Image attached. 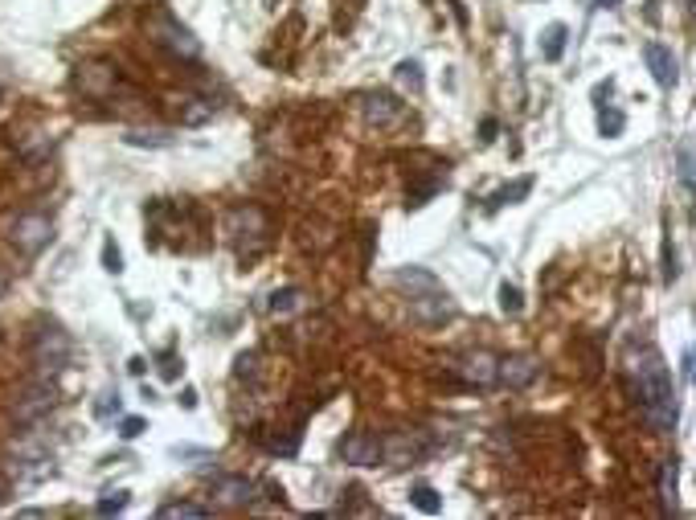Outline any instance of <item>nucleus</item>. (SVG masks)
<instances>
[{"label":"nucleus","mask_w":696,"mask_h":520,"mask_svg":"<svg viewBox=\"0 0 696 520\" xmlns=\"http://www.w3.org/2000/svg\"><path fill=\"white\" fill-rule=\"evenodd\" d=\"M144 430H148V422H144V419H123V422H119V435H123V438H139Z\"/></svg>","instance_id":"32"},{"label":"nucleus","mask_w":696,"mask_h":520,"mask_svg":"<svg viewBox=\"0 0 696 520\" xmlns=\"http://www.w3.org/2000/svg\"><path fill=\"white\" fill-rule=\"evenodd\" d=\"M566 46H569V29L561 25V21H553V25L541 33V57H545V62H561V57H566Z\"/></svg>","instance_id":"16"},{"label":"nucleus","mask_w":696,"mask_h":520,"mask_svg":"<svg viewBox=\"0 0 696 520\" xmlns=\"http://www.w3.org/2000/svg\"><path fill=\"white\" fill-rule=\"evenodd\" d=\"M529 193H533V177H520V181H512V185L496 189V193L488 197V205H483V209H488V214H500L504 205H520Z\"/></svg>","instance_id":"15"},{"label":"nucleus","mask_w":696,"mask_h":520,"mask_svg":"<svg viewBox=\"0 0 696 520\" xmlns=\"http://www.w3.org/2000/svg\"><path fill=\"white\" fill-rule=\"evenodd\" d=\"M622 0H598V9H619Z\"/></svg>","instance_id":"37"},{"label":"nucleus","mask_w":696,"mask_h":520,"mask_svg":"<svg viewBox=\"0 0 696 520\" xmlns=\"http://www.w3.org/2000/svg\"><path fill=\"white\" fill-rule=\"evenodd\" d=\"M54 410V390L49 385H38V390H29L17 398V406H13V419L21 422V427H29V422H41Z\"/></svg>","instance_id":"14"},{"label":"nucleus","mask_w":696,"mask_h":520,"mask_svg":"<svg viewBox=\"0 0 696 520\" xmlns=\"http://www.w3.org/2000/svg\"><path fill=\"white\" fill-rule=\"evenodd\" d=\"M680 267H676V246H672V234L664 238V283H676Z\"/></svg>","instance_id":"30"},{"label":"nucleus","mask_w":696,"mask_h":520,"mask_svg":"<svg viewBox=\"0 0 696 520\" xmlns=\"http://www.w3.org/2000/svg\"><path fill=\"white\" fill-rule=\"evenodd\" d=\"M393 78H398L401 86H410V91H422L427 86V75H422V62L418 57H406V62H398V70H393Z\"/></svg>","instance_id":"23"},{"label":"nucleus","mask_w":696,"mask_h":520,"mask_svg":"<svg viewBox=\"0 0 696 520\" xmlns=\"http://www.w3.org/2000/svg\"><path fill=\"white\" fill-rule=\"evenodd\" d=\"M102 267L111 270V275H123V254H119V246H115L111 238L102 242Z\"/></svg>","instance_id":"29"},{"label":"nucleus","mask_w":696,"mask_h":520,"mask_svg":"<svg viewBox=\"0 0 696 520\" xmlns=\"http://www.w3.org/2000/svg\"><path fill=\"white\" fill-rule=\"evenodd\" d=\"M123 144H131V148H172L177 144V136L164 128H131L128 136H123Z\"/></svg>","instance_id":"17"},{"label":"nucleus","mask_w":696,"mask_h":520,"mask_svg":"<svg viewBox=\"0 0 696 520\" xmlns=\"http://www.w3.org/2000/svg\"><path fill=\"white\" fill-rule=\"evenodd\" d=\"M357 102H361V115L373 123V128H393V123L406 119V102H401L398 94H390V91H369Z\"/></svg>","instance_id":"8"},{"label":"nucleus","mask_w":696,"mask_h":520,"mask_svg":"<svg viewBox=\"0 0 696 520\" xmlns=\"http://www.w3.org/2000/svg\"><path fill=\"white\" fill-rule=\"evenodd\" d=\"M254 492H259V483L246 480V475H217V480L209 483V496H214V504H222V508H251Z\"/></svg>","instance_id":"10"},{"label":"nucleus","mask_w":696,"mask_h":520,"mask_svg":"<svg viewBox=\"0 0 696 520\" xmlns=\"http://www.w3.org/2000/svg\"><path fill=\"white\" fill-rule=\"evenodd\" d=\"M33 365L41 373H62L70 365V336L57 324H38V332H33Z\"/></svg>","instance_id":"5"},{"label":"nucleus","mask_w":696,"mask_h":520,"mask_svg":"<svg viewBox=\"0 0 696 520\" xmlns=\"http://www.w3.org/2000/svg\"><path fill=\"white\" fill-rule=\"evenodd\" d=\"M340 455L344 463L353 467H377L381 463V435L373 430H353V435L340 438Z\"/></svg>","instance_id":"12"},{"label":"nucleus","mask_w":696,"mask_h":520,"mask_svg":"<svg viewBox=\"0 0 696 520\" xmlns=\"http://www.w3.org/2000/svg\"><path fill=\"white\" fill-rule=\"evenodd\" d=\"M520 307H524V295H520L516 283H500V312L504 316H520Z\"/></svg>","instance_id":"28"},{"label":"nucleus","mask_w":696,"mask_h":520,"mask_svg":"<svg viewBox=\"0 0 696 520\" xmlns=\"http://www.w3.org/2000/svg\"><path fill=\"white\" fill-rule=\"evenodd\" d=\"M611 91H614V83H611V78H606V83H598V86H595V102L611 99Z\"/></svg>","instance_id":"36"},{"label":"nucleus","mask_w":696,"mask_h":520,"mask_svg":"<svg viewBox=\"0 0 696 520\" xmlns=\"http://www.w3.org/2000/svg\"><path fill=\"white\" fill-rule=\"evenodd\" d=\"M94 414H99V419H111V414H119V393H115V390L102 393V401L94 406Z\"/></svg>","instance_id":"31"},{"label":"nucleus","mask_w":696,"mask_h":520,"mask_svg":"<svg viewBox=\"0 0 696 520\" xmlns=\"http://www.w3.org/2000/svg\"><path fill=\"white\" fill-rule=\"evenodd\" d=\"M496 131H500V123H496V119H483V123H480V140H483V144H492V140H496Z\"/></svg>","instance_id":"34"},{"label":"nucleus","mask_w":696,"mask_h":520,"mask_svg":"<svg viewBox=\"0 0 696 520\" xmlns=\"http://www.w3.org/2000/svg\"><path fill=\"white\" fill-rule=\"evenodd\" d=\"M541 377V361L533 353H512L496 361V385H508V390H524Z\"/></svg>","instance_id":"9"},{"label":"nucleus","mask_w":696,"mask_h":520,"mask_svg":"<svg viewBox=\"0 0 696 520\" xmlns=\"http://www.w3.org/2000/svg\"><path fill=\"white\" fill-rule=\"evenodd\" d=\"M680 377L692 381V348H684V357H680Z\"/></svg>","instance_id":"35"},{"label":"nucleus","mask_w":696,"mask_h":520,"mask_svg":"<svg viewBox=\"0 0 696 520\" xmlns=\"http://www.w3.org/2000/svg\"><path fill=\"white\" fill-rule=\"evenodd\" d=\"M160 516L164 520H177V516H209L205 504H193V500H172V504H160Z\"/></svg>","instance_id":"26"},{"label":"nucleus","mask_w":696,"mask_h":520,"mask_svg":"<svg viewBox=\"0 0 696 520\" xmlns=\"http://www.w3.org/2000/svg\"><path fill=\"white\" fill-rule=\"evenodd\" d=\"M622 128H627V115H622V111H614L611 102H598V131H603L606 140L622 136Z\"/></svg>","instance_id":"22"},{"label":"nucleus","mask_w":696,"mask_h":520,"mask_svg":"<svg viewBox=\"0 0 696 520\" xmlns=\"http://www.w3.org/2000/svg\"><path fill=\"white\" fill-rule=\"evenodd\" d=\"M643 62H648L651 78H656L664 91H672V86L680 83V62H676V54H672L664 41H648V46H643Z\"/></svg>","instance_id":"13"},{"label":"nucleus","mask_w":696,"mask_h":520,"mask_svg":"<svg viewBox=\"0 0 696 520\" xmlns=\"http://www.w3.org/2000/svg\"><path fill=\"white\" fill-rule=\"evenodd\" d=\"M75 86L86 94V99H107V94L119 86V70L107 62H86L75 70Z\"/></svg>","instance_id":"11"},{"label":"nucleus","mask_w":696,"mask_h":520,"mask_svg":"<svg viewBox=\"0 0 696 520\" xmlns=\"http://www.w3.org/2000/svg\"><path fill=\"white\" fill-rule=\"evenodd\" d=\"M131 504V492L128 488H119V492H107L102 496L99 504H94V512H99V516H111V512H123Z\"/></svg>","instance_id":"27"},{"label":"nucleus","mask_w":696,"mask_h":520,"mask_svg":"<svg viewBox=\"0 0 696 520\" xmlns=\"http://www.w3.org/2000/svg\"><path fill=\"white\" fill-rule=\"evenodd\" d=\"M496 361H500V357L488 353V348L463 353L455 361V377L463 381V385H475V390H492L496 385Z\"/></svg>","instance_id":"7"},{"label":"nucleus","mask_w":696,"mask_h":520,"mask_svg":"<svg viewBox=\"0 0 696 520\" xmlns=\"http://www.w3.org/2000/svg\"><path fill=\"white\" fill-rule=\"evenodd\" d=\"M406 307H410V320L422 328H438V324H451L459 316L455 299L446 295L443 287H430V291H418V295H406Z\"/></svg>","instance_id":"4"},{"label":"nucleus","mask_w":696,"mask_h":520,"mask_svg":"<svg viewBox=\"0 0 696 520\" xmlns=\"http://www.w3.org/2000/svg\"><path fill=\"white\" fill-rule=\"evenodd\" d=\"M393 283H398L406 295H418V291H430V287H443V283H438L430 270H422V267H401L398 275H393Z\"/></svg>","instance_id":"19"},{"label":"nucleus","mask_w":696,"mask_h":520,"mask_svg":"<svg viewBox=\"0 0 696 520\" xmlns=\"http://www.w3.org/2000/svg\"><path fill=\"white\" fill-rule=\"evenodd\" d=\"M4 287H9V279H4V275H0V295H4Z\"/></svg>","instance_id":"38"},{"label":"nucleus","mask_w":696,"mask_h":520,"mask_svg":"<svg viewBox=\"0 0 696 520\" xmlns=\"http://www.w3.org/2000/svg\"><path fill=\"white\" fill-rule=\"evenodd\" d=\"M148 38L156 41L160 49H168L172 57H185V62L201 57V41H197L193 29H185L172 13H152L148 17Z\"/></svg>","instance_id":"3"},{"label":"nucleus","mask_w":696,"mask_h":520,"mask_svg":"<svg viewBox=\"0 0 696 520\" xmlns=\"http://www.w3.org/2000/svg\"><path fill=\"white\" fill-rule=\"evenodd\" d=\"M49 238H54V222H49L46 214H21L17 222L9 225V242L21 254H29V259L46 251Z\"/></svg>","instance_id":"6"},{"label":"nucleus","mask_w":696,"mask_h":520,"mask_svg":"<svg viewBox=\"0 0 696 520\" xmlns=\"http://www.w3.org/2000/svg\"><path fill=\"white\" fill-rule=\"evenodd\" d=\"M676 177H680V189H684V197L692 201V140H680L676 144Z\"/></svg>","instance_id":"20"},{"label":"nucleus","mask_w":696,"mask_h":520,"mask_svg":"<svg viewBox=\"0 0 696 520\" xmlns=\"http://www.w3.org/2000/svg\"><path fill=\"white\" fill-rule=\"evenodd\" d=\"M299 299H304V291L299 287H283V291L270 295V312H275V316H291V312L299 307Z\"/></svg>","instance_id":"25"},{"label":"nucleus","mask_w":696,"mask_h":520,"mask_svg":"<svg viewBox=\"0 0 696 520\" xmlns=\"http://www.w3.org/2000/svg\"><path fill=\"white\" fill-rule=\"evenodd\" d=\"M631 385H635V401H639L643 422L656 435H672L680 422V401H676V385H672V369L664 365V357L656 348H648L631 365Z\"/></svg>","instance_id":"1"},{"label":"nucleus","mask_w":696,"mask_h":520,"mask_svg":"<svg viewBox=\"0 0 696 520\" xmlns=\"http://www.w3.org/2000/svg\"><path fill=\"white\" fill-rule=\"evenodd\" d=\"M435 451V443L427 438V430H390L381 435V463L401 472V467H414Z\"/></svg>","instance_id":"2"},{"label":"nucleus","mask_w":696,"mask_h":520,"mask_svg":"<svg viewBox=\"0 0 696 520\" xmlns=\"http://www.w3.org/2000/svg\"><path fill=\"white\" fill-rule=\"evenodd\" d=\"M410 500H414L418 512H427V516H435V512H443V496L430 488V483H414V492H410Z\"/></svg>","instance_id":"24"},{"label":"nucleus","mask_w":696,"mask_h":520,"mask_svg":"<svg viewBox=\"0 0 696 520\" xmlns=\"http://www.w3.org/2000/svg\"><path fill=\"white\" fill-rule=\"evenodd\" d=\"M659 508L664 516H676V459L659 463Z\"/></svg>","instance_id":"18"},{"label":"nucleus","mask_w":696,"mask_h":520,"mask_svg":"<svg viewBox=\"0 0 696 520\" xmlns=\"http://www.w3.org/2000/svg\"><path fill=\"white\" fill-rule=\"evenodd\" d=\"M181 123L185 128H201V123H209L214 119V102H205V99H185L181 102Z\"/></svg>","instance_id":"21"},{"label":"nucleus","mask_w":696,"mask_h":520,"mask_svg":"<svg viewBox=\"0 0 696 520\" xmlns=\"http://www.w3.org/2000/svg\"><path fill=\"white\" fill-rule=\"evenodd\" d=\"M177 357H172V353H164V357H160V377H164V381H172V377H177Z\"/></svg>","instance_id":"33"}]
</instances>
